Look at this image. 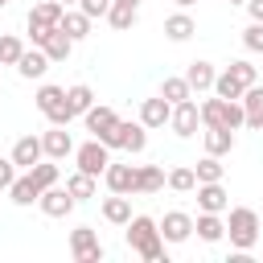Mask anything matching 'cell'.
I'll return each mask as SVG.
<instances>
[{"instance_id":"cell-1","label":"cell","mask_w":263,"mask_h":263,"mask_svg":"<svg viewBox=\"0 0 263 263\" xmlns=\"http://www.w3.org/2000/svg\"><path fill=\"white\" fill-rule=\"evenodd\" d=\"M127 234V247L144 259V263H164V234H160V222L148 218V214H132V222L123 226Z\"/></svg>"},{"instance_id":"cell-2","label":"cell","mask_w":263,"mask_h":263,"mask_svg":"<svg viewBox=\"0 0 263 263\" xmlns=\"http://www.w3.org/2000/svg\"><path fill=\"white\" fill-rule=\"evenodd\" d=\"M201 123H205V127H230V132L247 127L242 99H222V95L205 99V103H201Z\"/></svg>"},{"instance_id":"cell-3","label":"cell","mask_w":263,"mask_h":263,"mask_svg":"<svg viewBox=\"0 0 263 263\" xmlns=\"http://www.w3.org/2000/svg\"><path fill=\"white\" fill-rule=\"evenodd\" d=\"M259 230H263V222H259V214H255L251 205H234V210H230V218H226V238H230L234 251H251V247L259 242Z\"/></svg>"},{"instance_id":"cell-4","label":"cell","mask_w":263,"mask_h":263,"mask_svg":"<svg viewBox=\"0 0 263 263\" xmlns=\"http://www.w3.org/2000/svg\"><path fill=\"white\" fill-rule=\"evenodd\" d=\"M33 103H37V111H41L49 123H62V127H70L74 111H70V103H66V86L41 82V86H37V95H33Z\"/></svg>"},{"instance_id":"cell-5","label":"cell","mask_w":263,"mask_h":263,"mask_svg":"<svg viewBox=\"0 0 263 263\" xmlns=\"http://www.w3.org/2000/svg\"><path fill=\"white\" fill-rule=\"evenodd\" d=\"M74 160H78V168L82 173H90V177H103L107 173V164H111V148L103 144V140H86V144H78L74 148Z\"/></svg>"},{"instance_id":"cell-6","label":"cell","mask_w":263,"mask_h":263,"mask_svg":"<svg viewBox=\"0 0 263 263\" xmlns=\"http://www.w3.org/2000/svg\"><path fill=\"white\" fill-rule=\"evenodd\" d=\"M70 255H74V263H103L107 251H103L95 226H78V230H70Z\"/></svg>"},{"instance_id":"cell-7","label":"cell","mask_w":263,"mask_h":263,"mask_svg":"<svg viewBox=\"0 0 263 263\" xmlns=\"http://www.w3.org/2000/svg\"><path fill=\"white\" fill-rule=\"evenodd\" d=\"M107 148L144 152V148H148V127H144V123H127V119H119V123H115V132L107 136Z\"/></svg>"},{"instance_id":"cell-8","label":"cell","mask_w":263,"mask_h":263,"mask_svg":"<svg viewBox=\"0 0 263 263\" xmlns=\"http://www.w3.org/2000/svg\"><path fill=\"white\" fill-rule=\"evenodd\" d=\"M168 127H173V136H181V140L197 136V127H205V123H201V103H193V99L177 103V107H173V119H168Z\"/></svg>"},{"instance_id":"cell-9","label":"cell","mask_w":263,"mask_h":263,"mask_svg":"<svg viewBox=\"0 0 263 263\" xmlns=\"http://www.w3.org/2000/svg\"><path fill=\"white\" fill-rule=\"evenodd\" d=\"M37 205H41V214H45V218H66V214L78 205V197H74L70 189H62V185H49V189H41Z\"/></svg>"},{"instance_id":"cell-10","label":"cell","mask_w":263,"mask_h":263,"mask_svg":"<svg viewBox=\"0 0 263 263\" xmlns=\"http://www.w3.org/2000/svg\"><path fill=\"white\" fill-rule=\"evenodd\" d=\"M168 119H173V103H168L164 95H156V99H144V103H140V123H144L148 132L168 127Z\"/></svg>"},{"instance_id":"cell-11","label":"cell","mask_w":263,"mask_h":263,"mask_svg":"<svg viewBox=\"0 0 263 263\" xmlns=\"http://www.w3.org/2000/svg\"><path fill=\"white\" fill-rule=\"evenodd\" d=\"M41 144H45V156H49V160L74 156V136H70L62 123H49V132H41Z\"/></svg>"},{"instance_id":"cell-12","label":"cell","mask_w":263,"mask_h":263,"mask_svg":"<svg viewBox=\"0 0 263 263\" xmlns=\"http://www.w3.org/2000/svg\"><path fill=\"white\" fill-rule=\"evenodd\" d=\"M12 160H16L21 173L33 168L37 160H45V144H41V136H21V140L12 144Z\"/></svg>"},{"instance_id":"cell-13","label":"cell","mask_w":263,"mask_h":263,"mask_svg":"<svg viewBox=\"0 0 263 263\" xmlns=\"http://www.w3.org/2000/svg\"><path fill=\"white\" fill-rule=\"evenodd\" d=\"M193 193H197V210H205V214H222V210L230 205V197H226L222 181H201Z\"/></svg>"},{"instance_id":"cell-14","label":"cell","mask_w":263,"mask_h":263,"mask_svg":"<svg viewBox=\"0 0 263 263\" xmlns=\"http://www.w3.org/2000/svg\"><path fill=\"white\" fill-rule=\"evenodd\" d=\"M160 234H164V242H185V238L193 234V218H189L185 210H168V214L160 218Z\"/></svg>"},{"instance_id":"cell-15","label":"cell","mask_w":263,"mask_h":263,"mask_svg":"<svg viewBox=\"0 0 263 263\" xmlns=\"http://www.w3.org/2000/svg\"><path fill=\"white\" fill-rule=\"evenodd\" d=\"M82 119H86V132H90L95 140H103V144H107V136L115 132V123H119V115H115L111 107H90Z\"/></svg>"},{"instance_id":"cell-16","label":"cell","mask_w":263,"mask_h":263,"mask_svg":"<svg viewBox=\"0 0 263 263\" xmlns=\"http://www.w3.org/2000/svg\"><path fill=\"white\" fill-rule=\"evenodd\" d=\"M103 181H107V189L111 193H136V164H107V173H103Z\"/></svg>"},{"instance_id":"cell-17","label":"cell","mask_w":263,"mask_h":263,"mask_svg":"<svg viewBox=\"0 0 263 263\" xmlns=\"http://www.w3.org/2000/svg\"><path fill=\"white\" fill-rule=\"evenodd\" d=\"M49 66H53V62H49V53L33 45V49H25V53H21V62H16V74L33 82V78H45V70H49Z\"/></svg>"},{"instance_id":"cell-18","label":"cell","mask_w":263,"mask_h":263,"mask_svg":"<svg viewBox=\"0 0 263 263\" xmlns=\"http://www.w3.org/2000/svg\"><path fill=\"white\" fill-rule=\"evenodd\" d=\"M193 230H197L201 242H222V238H226V222H222V214H205V210H197Z\"/></svg>"},{"instance_id":"cell-19","label":"cell","mask_w":263,"mask_h":263,"mask_svg":"<svg viewBox=\"0 0 263 263\" xmlns=\"http://www.w3.org/2000/svg\"><path fill=\"white\" fill-rule=\"evenodd\" d=\"M214 78H218L214 62H189V70H185V82L193 86V95H205V90H214Z\"/></svg>"},{"instance_id":"cell-20","label":"cell","mask_w":263,"mask_h":263,"mask_svg":"<svg viewBox=\"0 0 263 263\" xmlns=\"http://www.w3.org/2000/svg\"><path fill=\"white\" fill-rule=\"evenodd\" d=\"M168 185L160 164H136V193H160Z\"/></svg>"},{"instance_id":"cell-21","label":"cell","mask_w":263,"mask_h":263,"mask_svg":"<svg viewBox=\"0 0 263 263\" xmlns=\"http://www.w3.org/2000/svg\"><path fill=\"white\" fill-rule=\"evenodd\" d=\"M8 197H12V205H33V201L41 197V185L33 181V173H29V168L8 185Z\"/></svg>"},{"instance_id":"cell-22","label":"cell","mask_w":263,"mask_h":263,"mask_svg":"<svg viewBox=\"0 0 263 263\" xmlns=\"http://www.w3.org/2000/svg\"><path fill=\"white\" fill-rule=\"evenodd\" d=\"M103 218H107L111 226H127V222H132V197H127V193L103 197Z\"/></svg>"},{"instance_id":"cell-23","label":"cell","mask_w":263,"mask_h":263,"mask_svg":"<svg viewBox=\"0 0 263 263\" xmlns=\"http://www.w3.org/2000/svg\"><path fill=\"white\" fill-rule=\"evenodd\" d=\"M193 33H197V21H193L189 12H173V16H164V37H168V41L181 45V41H189Z\"/></svg>"},{"instance_id":"cell-24","label":"cell","mask_w":263,"mask_h":263,"mask_svg":"<svg viewBox=\"0 0 263 263\" xmlns=\"http://www.w3.org/2000/svg\"><path fill=\"white\" fill-rule=\"evenodd\" d=\"M201 144H205L210 156H226V152H234V132L230 127H205L201 132Z\"/></svg>"},{"instance_id":"cell-25","label":"cell","mask_w":263,"mask_h":263,"mask_svg":"<svg viewBox=\"0 0 263 263\" xmlns=\"http://www.w3.org/2000/svg\"><path fill=\"white\" fill-rule=\"evenodd\" d=\"M62 33H66L70 41H86V37H90V16H86L82 8H66V16H62Z\"/></svg>"},{"instance_id":"cell-26","label":"cell","mask_w":263,"mask_h":263,"mask_svg":"<svg viewBox=\"0 0 263 263\" xmlns=\"http://www.w3.org/2000/svg\"><path fill=\"white\" fill-rule=\"evenodd\" d=\"M242 111H247V127L263 132V86H259V82L247 86V95H242Z\"/></svg>"},{"instance_id":"cell-27","label":"cell","mask_w":263,"mask_h":263,"mask_svg":"<svg viewBox=\"0 0 263 263\" xmlns=\"http://www.w3.org/2000/svg\"><path fill=\"white\" fill-rule=\"evenodd\" d=\"M136 21H140L136 4H123V0H115V4H111V12H107V25H111V29H119V33L136 29Z\"/></svg>"},{"instance_id":"cell-28","label":"cell","mask_w":263,"mask_h":263,"mask_svg":"<svg viewBox=\"0 0 263 263\" xmlns=\"http://www.w3.org/2000/svg\"><path fill=\"white\" fill-rule=\"evenodd\" d=\"M29 16L41 21V25H53V29H58L62 16H66V4H62V0H37V4L29 8Z\"/></svg>"},{"instance_id":"cell-29","label":"cell","mask_w":263,"mask_h":263,"mask_svg":"<svg viewBox=\"0 0 263 263\" xmlns=\"http://www.w3.org/2000/svg\"><path fill=\"white\" fill-rule=\"evenodd\" d=\"M74 45H78V41H70V37H66V33H62V25H58V29H53V33H49V41H45V45H41V49H45V53H49V62H66V58H70V53H74Z\"/></svg>"},{"instance_id":"cell-30","label":"cell","mask_w":263,"mask_h":263,"mask_svg":"<svg viewBox=\"0 0 263 263\" xmlns=\"http://www.w3.org/2000/svg\"><path fill=\"white\" fill-rule=\"evenodd\" d=\"M214 95H222V99H242V95H247V82H242L234 70H222V74L214 78Z\"/></svg>"},{"instance_id":"cell-31","label":"cell","mask_w":263,"mask_h":263,"mask_svg":"<svg viewBox=\"0 0 263 263\" xmlns=\"http://www.w3.org/2000/svg\"><path fill=\"white\" fill-rule=\"evenodd\" d=\"M66 103H70L74 115H86V111L95 107V90H90L86 82H74V86H66Z\"/></svg>"},{"instance_id":"cell-32","label":"cell","mask_w":263,"mask_h":263,"mask_svg":"<svg viewBox=\"0 0 263 263\" xmlns=\"http://www.w3.org/2000/svg\"><path fill=\"white\" fill-rule=\"evenodd\" d=\"M160 95H164L173 107H177V103H185V99H197V95H193V86L185 82V74H181V78H164V82H160Z\"/></svg>"},{"instance_id":"cell-33","label":"cell","mask_w":263,"mask_h":263,"mask_svg":"<svg viewBox=\"0 0 263 263\" xmlns=\"http://www.w3.org/2000/svg\"><path fill=\"white\" fill-rule=\"evenodd\" d=\"M193 173H197V185H201V181H222V177H226V164H222V156H210V152H205Z\"/></svg>"},{"instance_id":"cell-34","label":"cell","mask_w":263,"mask_h":263,"mask_svg":"<svg viewBox=\"0 0 263 263\" xmlns=\"http://www.w3.org/2000/svg\"><path fill=\"white\" fill-rule=\"evenodd\" d=\"M95 181H99V177H90V173H82V168H78V173H74V177L66 181V189H70V193H74L78 201H90V197H95V189H99Z\"/></svg>"},{"instance_id":"cell-35","label":"cell","mask_w":263,"mask_h":263,"mask_svg":"<svg viewBox=\"0 0 263 263\" xmlns=\"http://www.w3.org/2000/svg\"><path fill=\"white\" fill-rule=\"evenodd\" d=\"M168 189H177V193H193V189H197V173H193L189 164H177V168L168 173Z\"/></svg>"},{"instance_id":"cell-36","label":"cell","mask_w":263,"mask_h":263,"mask_svg":"<svg viewBox=\"0 0 263 263\" xmlns=\"http://www.w3.org/2000/svg\"><path fill=\"white\" fill-rule=\"evenodd\" d=\"M21 53H25V41H21L16 33H0V62H4V66H16Z\"/></svg>"},{"instance_id":"cell-37","label":"cell","mask_w":263,"mask_h":263,"mask_svg":"<svg viewBox=\"0 0 263 263\" xmlns=\"http://www.w3.org/2000/svg\"><path fill=\"white\" fill-rule=\"evenodd\" d=\"M29 173H33V181H37L41 189H49V185H58V164H53L49 156H45V160H37V164H33Z\"/></svg>"},{"instance_id":"cell-38","label":"cell","mask_w":263,"mask_h":263,"mask_svg":"<svg viewBox=\"0 0 263 263\" xmlns=\"http://www.w3.org/2000/svg\"><path fill=\"white\" fill-rule=\"evenodd\" d=\"M242 45H247L251 53H263V21H251V25L242 29Z\"/></svg>"},{"instance_id":"cell-39","label":"cell","mask_w":263,"mask_h":263,"mask_svg":"<svg viewBox=\"0 0 263 263\" xmlns=\"http://www.w3.org/2000/svg\"><path fill=\"white\" fill-rule=\"evenodd\" d=\"M25 25H29V41H33L37 49H41V45L49 41V33H53V25H41V21H33V16H29Z\"/></svg>"},{"instance_id":"cell-40","label":"cell","mask_w":263,"mask_h":263,"mask_svg":"<svg viewBox=\"0 0 263 263\" xmlns=\"http://www.w3.org/2000/svg\"><path fill=\"white\" fill-rule=\"evenodd\" d=\"M111 4H115V0H78V8H82V12L90 16V21L107 16V12H111Z\"/></svg>"},{"instance_id":"cell-41","label":"cell","mask_w":263,"mask_h":263,"mask_svg":"<svg viewBox=\"0 0 263 263\" xmlns=\"http://www.w3.org/2000/svg\"><path fill=\"white\" fill-rule=\"evenodd\" d=\"M226 70H234V74H238V78H242L247 86H255V82H259V74H255V66H251L247 58H238V62H230Z\"/></svg>"},{"instance_id":"cell-42","label":"cell","mask_w":263,"mask_h":263,"mask_svg":"<svg viewBox=\"0 0 263 263\" xmlns=\"http://www.w3.org/2000/svg\"><path fill=\"white\" fill-rule=\"evenodd\" d=\"M16 177H21L16 160H12V156H0V189H8V185H12Z\"/></svg>"},{"instance_id":"cell-43","label":"cell","mask_w":263,"mask_h":263,"mask_svg":"<svg viewBox=\"0 0 263 263\" xmlns=\"http://www.w3.org/2000/svg\"><path fill=\"white\" fill-rule=\"evenodd\" d=\"M247 12H251V21H263V0H247Z\"/></svg>"},{"instance_id":"cell-44","label":"cell","mask_w":263,"mask_h":263,"mask_svg":"<svg viewBox=\"0 0 263 263\" xmlns=\"http://www.w3.org/2000/svg\"><path fill=\"white\" fill-rule=\"evenodd\" d=\"M173 4H181V8H189V4H197V0H173Z\"/></svg>"},{"instance_id":"cell-45","label":"cell","mask_w":263,"mask_h":263,"mask_svg":"<svg viewBox=\"0 0 263 263\" xmlns=\"http://www.w3.org/2000/svg\"><path fill=\"white\" fill-rule=\"evenodd\" d=\"M226 4H247V0H226Z\"/></svg>"},{"instance_id":"cell-46","label":"cell","mask_w":263,"mask_h":263,"mask_svg":"<svg viewBox=\"0 0 263 263\" xmlns=\"http://www.w3.org/2000/svg\"><path fill=\"white\" fill-rule=\"evenodd\" d=\"M123 4H136V8H140V0H123Z\"/></svg>"},{"instance_id":"cell-47","label":"cell","mask_w":263,"mask_h":263,"mask_svg":"<svg viewBox=\"0 0 263 263\" xmlns=\"http://www.w3.org/2000/svg\"><path fill=\"white\" fill-rule=\"evenodd\" d=\"M62 4H78V0H62Z\"/></svg>"},{"instance_id":"cell-48","label":"cell","mask_w":263,"mask_h":263,"mask_svg":"<svg viewBox=\"0 0 263 263\" xmlns=\"http://www.w3.org/2000/svg\"><path fill=\"white\" fill-rule=\"evenodd\" d=\"M4 4H8V0H0V8H4Z\"/></svg>"},{"instance_id":"cell-49","label":"cell","mask_w":263,"mask_h":263,"mask_svg":"<svg viewBox=\"0 0 263 263\" xmlns=\"http://www.w3.org/2000/svg\"><path fill=\"white\" fill-rule=\"evenodd\" d=\"M0 70H4V62H0Z\"/></svg>"},{"instance_id":"cell-50","label":"cell","mask_w":263,"mask_h":263,"mask_svg":"<svg viewBox=\"0 0 263 263\" xmlns=\"http://www.w3.org/2000/svg\"><path fill=\"white\" fill-rule=\"evenodd\" d=\"M259 222H263V214H259Z\"/></svg>"}]
</instances>
